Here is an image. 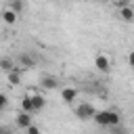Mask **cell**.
I'll list each match as a JSON object with an SVG mask.
<instances>
[{"label":"cell","mask_w":134,"mask_h":134,"mask_svg":"<svg viewBox=\"0 0 134 134\" xmlns=\"http://www.w3.org/2000/svg\"><path fill=\"white\" fill-rule=\"evenodd\" d=\"M94 121H96L100 128H113V126H117V124L121 121V117H119L117 111H96Z\"/></svg>","instance_id":"obj_1"},{"label":"cell","mask_w":134,"mask_h":134,"mask_svg":"<svg viewBox=\"0 0 134 134\" xmlns=\"http://www.w3.org/2000/svg\"><path fill=\"white\" fill-rule=\"evenodd\" d=\"M94 115H96V109L90 103H82L75 107V117L80 119H94Z\"/></svg>","instance_id":"obj_2"},{"label":"cell","mask_w":134,"mask_h":134,"mask_svg":"<svg viewBox=\"0 0 134 134\" xmlns=\"http://www.w3.org/2000/svg\"><path fill=\"white\" fill-rule=\"evenodd\" d=\"M31 124H34V113H29V111H21V113H17V128L27 130Z\"/></svg>","instance_id":"obj_3"},{"label":"cell","mask_w":134,"mask_h":134,"mask_svg":"<svg viewBox=\"0 0 134 134\" xmlns=\"http://www.w3.org/2000/svg\"><path fill=\"white\" fill-rule=\"evenodd\" d=\"M17 65L23 67V69H31V67H36V59L31 54H27V52H21L17 57Z\"/></svg>","instance_id":"obj_4"},{"label":"cell","mask_w":134,"mask_h":134,"mask_svg":"<svg viewBox=\"0 0 134 134\" xmlns=\"http://www.w3.org/2000/svg\"><path fill=\"white\" fill-rule=\"evenodd\" d=\"M40 86L46 88V90H54V88L59 86V80H57L54 75H48V73H46V75L40 77Z\"/></svg>","instance_id":"obj_5"},{"label":"cell","mask_w":134,"mask_h":134,"mask_svg":"<svg viewBox=\"0 0 134 134\" xmlns=\"http://www.w3.org/2000/svg\"><path fill=\"white\" fill-rule=\"evenodd\" d=\"M94 65H96V69L103 71V73H107V71L111 69V63H109V59H107L105 54H98V57L94 59Z\"/></svg>","instance_id":"obj_6"},{"label":"cell","mask_w":134,"mask_h":134,"mask_svg":"<svg viewBox=\"0 0 134 134\" xmlns=\"http://www.w3.org/2000/svg\"><path fill=\"white\" fill-rule=\"evenodd\" d=\"M117 17H121L124 21H128V23H132L134 21V8L132 6H119V10H117Z\"/></svg>","instance_id":"obj_7"},{"label":"cell","mask_w":134,"mask_h":134,"mask_svg":"<svg viewBox=\"0 0 134 134\" xmlns=\"http://www.w3.org/2000/svg\"><path fill=\"white\" fill-rule=\"evenodd\" d=\"M17 10L15 8H6L4 13H2V19H4V23H8V25H13V23H17Z\"/></svg>","instance_id":"obj_8"},{"label":"cell","mask_w":134,"mask_h":134,"mask_svg":"<svg viewBox=\"0 0 134 134\" xmlns=\"http://www.w3.org/2000/svg\"><path fill=\"white\" fill-rule=\"evenodd\" d=\"M61 96H63L65 103H73V100L77 98V90H75V88H63Z\"/></svg>","instance_id":"obj_9"},{"label":"cell","mask_w":134,"mask_h":134,"mask_svg":"<svg viewBox=\"0 0 134 134\" xmlns=\"http://www.w3.org/2000/svg\"><path fill=\"white\" fill-rule=\"evenodd\" d=\"M21 109H23V111H29V113H38L36 107H34V100H31V94L21 98Z\"/></svg>","instance_id":"obj_10"},{"label":"cell","mask_w":134,"mask_h":134,"mask_svg":"<svg viewBox=\"0 0 134 134\" xmlns=\"http://www.w3.org/2000/svg\"><path fill=\"white\" fill-rule=\"evenodd\" d=\"M31 100H34L36 111H42V109H44V105H46V98H44L42 94H31Z\"/></svg>","instance_id":"obj_11"},{"label":"cell","mask_w":134,"mask_h":134,"mask_svg":"<svg viewBox=\"0 0 134 134\" xmlns=\"http://www.w3.org/2000/svg\"><path fill=\"white\" fill-rule=\"evenodd\" d=\"M15 67H17V65H15V63H13V59H8V57H4V59L0 61V69H2V71H6V73H8V71H13Z\"/></svg>","instance_id":"obj_12"},{"label":"cell","mask_w":134,"mask_h":134,"mask_svg":"<svg viewBox=\"0 0 134 134\" xmlns=\"http://www.w3.org/2000/svg\"><path fill=\"white\" fill-rule=\"evenodd\" d=\"M8 82H10V86H17V84L21 82V75H19V67H15L13 71H8Z\"/></svg>","instance_id":"obj_13"},{"label":"cell","mask_w":134,"mask_h":134,"mask_svg":"<svg viewBox=\"0 0 134 134\" xmlns=\"http://www.w3.org/2000/svg\"><path fill=\"white\" fill-rule=\"evenodd\" d=\"M10 8H15L17 13H21L23 10V2L21 0H10Z\"/></svg>","instance_id":"obj_14"},{"label":"cell","mask_w":134,"mask_h":134,"mask_svg":"<svg viewBox=\"0 0 134 134\" xmlns=\"http://www.w3.org/2000/svg\"><path fill=\"white\" fill-rule=\"evenodd\" d=\"M6 105H8V96L2 92V94H0V111H4V109H6Z\"/></svg>","instance_id":"obj_15"},{"label":"cell","mask_w":134,"mask_h":134,"mask_svg":"<svg viewBox=\"0 0 134 134\" xmlns=\"http://www.w3.org/2000/svg\"><path fill=\"white\" fill-rule=\"evenodd\" d=\"M25 132H27V134H40V128H38V126H34V124H31V126H29V128H27V130H25Z\"/></svg>","instance_id":"obj_16"},{"label":"cell","mask_w":134,"mask_h":134,"mask_svg":"<svg viewBox=\"0 0 134 134\" xmlns=\"http://www.w3.org/2000/svg\"><path fill=\"white\" fill-rule=\"evenodd\" d=\"M128 63H130V67H134V50L128 54Z\"/></svg>","instance_id":"obj_17"}]
</instances>
